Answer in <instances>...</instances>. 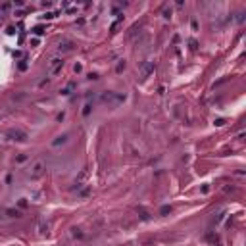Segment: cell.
<instances>
[{
	"label": "cell",
	"instance_id": "cell-4",
	"mask_svg": "<svg viewBox=\"0 0 246 246\" xmlns=\"http://www.w3.org/2000/svg\"><path fill=\"white\" fill-rule=\"evenodd\" d=\"M42 173H44V163L37 162L35 165H33V169H31V177H33V179H37V177H40Z\"/></svg>",
	"mask_w": 246,
	"mask_h": 246
},
{
	"label": "cell",
	"instance_id": "cell-8",
	"mask_svg": "<svg viewBox=\"0 0 246 246\" xmlns=\"http://www.w3.org/2000/svg\"><path fill=\"white\" fill-rule=\"evenodd\" d=\"M73 87H75V85H73V83H69V85H67V87H65V89H64V91H62V94H69V92H71V89H73Z\"/></svg>",
	"mask_w": 246,
	"mask_h": 246
},
{
	"label": "cell",
	"instance_id": "cell-1",
	"mask_svg": "<svg viewBox=\"0 0 246 246\" xmlns=\"http://www.w3.org/2000/svg\"><path fill=\"white\" fill-rule=\"evenodd\" d=\"M123 100H125V96L116 94V92H104L102 94V102H108V104H119Z\"/></svg>",
	"mask_w": 246,
	"mask_h": 246
},
{
	"label": "cell",
	"instance_id": "cell-13",
	"mask_svg": "<svg viewBox=\"0 0 246 246\" xmlns=\"http://www.w3.org/2000/svg\"><path fill=\"white\" fill-rule=\"evenodd\" d=\"M25 160H27V156H25V154H19V156H17V162H19V163H21V162H25Z\"/></svg>",
	"mask_w": 246,
	"mask_h": 246
},
{
	"label": "cell",
	"instance_id": "cell-11",
	"mask_svg": "<svg viewBox=\"0 0 246 246\" xmlns=\"http://www.w3.org/2000/svg\"><path fill=\"white\" fill-rule=\"evenodd\" d=\"M42 17H44V19H52V17H56V13H54V12H46Z\"/></svg>",
	"mask_w": 246,
	"mask_h": 246
},
{
	"label": "cell",
	"instance_id": "cell-7",
	"mask_svg": "<svg viewBox=\"0 0 246 246\" xmlns=\"http://www.w3.org/2000/svg\"><path fill=\"white\" fill-rule=\"evenodd\" d=\"M33 33H35V35H42V33H44V27H42V25H37L35 29H33Z\"/></svg>",
	"mask_w": 246,
	"mask_h": 246
},
{
	"label": "cell",
	"instance_id": "cell-3",
	"mask_svg": "<svg viewBox=\"0 0 246 246\" xmlns=\"http://www.w3.org/2000/svg\"><path fill=\"white\" fill-rule=\"evenodd\" d=\"M150 73H154V64H152V62H144L142 67H140V77L146 79Z\"/></svg>",
	"mask_w": 246,
	"mask_h": 246
},
{
	"label": "cell",
	"instance_id": "cell-2",
	"mask_svg": "<svg viewBox=\"0 0 246 246\" xmlns=\"http://www.w3.org/2000/svg\"><path fill=\"white\" fill-rule=\"evenodd\" d=\"M62 65H64V60L62 58H54L50 62V67H48V71H50V75H54V73H58L60 69H62Z\"/></svg>",
	"mask_w": 246,
	"mask_h": 246
},
{
	"label": "cell",
	"instance_id": "cell-5",
	"mask_svg": "<svg viewBox=\"0 0 246 246\" xmlns=\"http://www.w3.org/2000/svg\"><path fill=\"white\" fill-rule=\"evenodd\" d=\"M8 136H12L13 140H19V142H25V140H27V135H25V133H21V131H10Z\"/></svg>",
	"mask_w": 246,
	"mask_h": 246
},
{
	"label": "cell",
	"instance_id": "cell-12",
	"mask_svg": "<svg viewBox=\"0 0 246 246\" xmlns=\"http://www.w3.org/2000/svg\"><path fill=\"white\" fill-rule=\"evenodd\" d=\"M91 104H87V106H85V110H83V116H89V114H91Z\"/></svg>",
	"mask_w": 246,
	"mask_h": 246
},
{
	"label": "cell",
	"instance_id": "cell-10",
	"mask_svg": "<svg viewBox=\"0 0 246 246\" xmlns=\"http://www.w3.org/2000/svg\"><path fill=\"white\" fill-rule=\"evenodd\" d=\"M169 212H171V206H163V208H162V210H160V214H162V215L169 214Z\"/></svg>",
	"mask_w": 246,
	"mask_h": 246
},
{
	"label": "cell",
	"instance_id": "cell-9",
	"mask_svg": "<svg viewBox=\"0 0 246 246\" xmlns=\"http://www.w3.org/2000/svg\"><path fill=\"white\" fill-rule=\"evenodd\" d=\"M71 231H73V233H71L73 237H77V239H83V233H81V229H71Z\"/></svg>",
	"mask_w": 246,
	"mask_h": 246
},
{
	"label": "cell",
	"instance_id": "cell-6",
	"mask_svg": "<svg viewBox=\"0 0 246 246\" xmlns=\"http://www.w3.org/2000/svg\"><path fill=\"white\" fill-rule=\"evenodd\" d=\"M65 140H67V135H62V136H58V138H56V140H54V146H60V144H64Z\"/></svg>",
	"mask_w": 246,
	"mask_h": 246
}]
</instances>
